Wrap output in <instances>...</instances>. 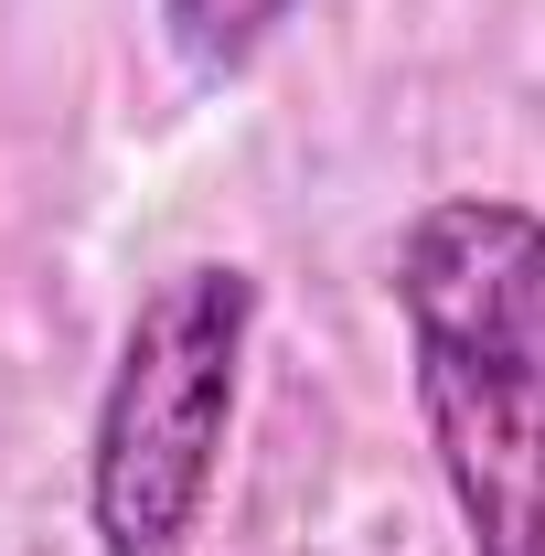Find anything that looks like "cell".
<instances>
[{
	"label": "cell",
	"mask_w": 545,
	"mask_h": 556,
	"mask_svg": "<svg viewBox=\"0 0 545 556\" xmlns=\"http://www.w3.org/2000/svg\"><path fill=\"white\" fill-rule=\"evenodd\" d=\"M246 332H257V278L225 257L172 268L129 311V343L97 396V450H86V514L107 556H182V535L204 525Z\"/></svg>",
	"instance_id": "7a4b0ae2"
},
{
	"label": "cell",
	"mask_w": 545,
	"mask_h": 556,
	"mask_svg": "<svg viewBox=\"0 0 545 556\" xmlns=\"http://www.w3.org/2000/svg\"><path fill=\"white\" fill-rule=\"evenodd\" d=\"M396 311L471 556H545V214L439 193L396 247Z\"/></svg>",
	"instance_id": "6da1fadb"
},
{
	"label": "cell",
	"mask_w": 545,
	"mask_h": 556,
	"mask_svg": "<svg viewBox=\"0 0 545 556\" xmlns=\"http://www.w3.org/2000/svg\"><path fill=\"white\" fill-rule=\"evenodd\" d=\"M300 0H161V22H172V54L193 75H236L268 54V33L289 22Z\"/></svg>",
	"instance_id": "3957f363"
}]
</instances>
